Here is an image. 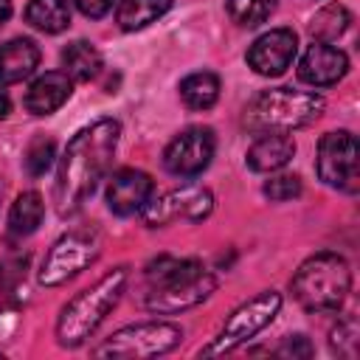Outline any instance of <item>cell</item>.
I'll list each match as a JSON object with an SVG mask.
<instances>
[{
  "label": "cell",
  "instance_id": "obj_1",
  "mask_svg": "<svg viewBox=\"0 0 360 360\" xmlns=\"http://www.w3.org/2000/svg\"><path fill=\"white\" fill-rule=\"evenodd\" d=\"M121 124L115 118H98L68 141L53 183V202L59 217H70L87 202V197L112 166Z\"/></svg>",
  "mask_w": 360,
  "mask_h": 360
},
{
  "label": "cell",
  "instance_id": "obj_2",
  "mask_svg": "<svg viewBox=\"0 0 360 360\" xmlns=\"http://www.w3.org/2000/svg\"><path fill=\"white\" fill-rule=\"evenodd\" d=\"M129 270L127 267H115L110 273H104L96 284H90L87 290L76 292L59 312L56 321V340L68 349L82 346L96 329L98 323L110 315V309H115V304L124 295Z\"/></svg>",
  "mask_w": 360,
  "mask_h": 360
},
{
  "label": "cell",
  "instance_id": "obj_3",
  "mask_svg": "<svg viewBox=\"0 0 360 360\" xmlns=\"http://www.w3.org/2000/svg\"><path fill=\"white\" fill-rule=\"evenodd\" d=\"M290 290L304 312L312 315L338 312L352 290V270L343 256L323 250L301 262V267L290 281Z\"/></svg>",
  "mask_w": 360,
  "mask_h": 360
},
{
  "label": "cell",
  "instance_id": "obj_4",
  "mask_svg": "<svg viewBox=\"0 0 360 360\" xmlns=\"http://www.w3.org/2000/svg\"><path fill=\"white\" fill-rule=\"evenodd\" d=\"M326 101L321 93L312 90H292V87H273L256 93L245 107V127L256 135L264 132H290L298 127L312 124L323 112Z\"/></svg>",
  "mask_w": 360,
  "mask_h": 360
},
{
  "label": "cell",
  "instance_id": "obj_5",
  "mask_svg": "<svg viewBox=\"0 0 360 360\" xmlns=\"http://www.w3.org/2000/svg\"><path fill=\"white\" fill-rule=\"evenodd\" d=\"M183 340V329L169 321H141L112 332L101 346L93 349L96 357L115 360H149L177 349Z\"/></svg>",
  "mask_w": 360,
  "mask_h": 360
},
{
  "label": "cell",
  "instance_id": "obj_6",
  "mask_svg": "<svg viewBox=\"0 0 360 360\" xmlns=\"http://www.w3.org/2000/svg\"><path fill=\"white\" fill-rule=\"evenodd\" d=\"M281 309V295L276 290H264L259 295H253L250 301L239 304L225 323L219 326V332L211 338L208 346L200 349L202 357H217V354H228L233 349H239L242 343H248L253 335H259L264 326L273 323V318Z\"/></svg>",
  "mask_w": 360,
  "mask_h": 360
},
{
  "label": "cell",
  "instance_id": "obj_7",
  "mask_svg": "<svg viewBox=\"0 0 360 360\" xmlns=\"http://www.w3.org/2000/svg\"><path fill=\"white\" fill-rule=\"evenodd\" d=\"M101 253V233L96 228H76L62 233L39 264V284L59 287L76 278L87 264H93Z\"/></svg>",
  "mask_w": 360,
  "mask_h": 360
},
{
  "label": "cell",
  "instance_id": "obj_8",
  "mask_svg": "<svg viewBox=\"0 0 360 360\" xmlns=\"http://www.w3.org/2000/svg\"><path fill=\"white\" fill-rule=\"evenodd\" d=\"M318 177L346 194H357L360 188V169H357V138L349 129L326 132L318 141V158H315Z\"/></svg>",
  "mask_w": 360,
  "mask_h": 360
},
{
  "label": "cell",
  "instance_id": "obj_9",
  "mask_svg": "<svg viewBox=\"0 0 360 360\" xmlns=\"http://www.w3.org/2000/svg\"><path fill=\"white\" fill-rule=\"evenodd\" d=\"M214 211V197L208 188L202 186H180L172 188L160 197H149V202L141 208V219L146 228H163L169 222L177 219H188V222H202L208 214Z\"/></svg>",
  "mask_w": 360,
  "mask_h": 360
},
{
  "label": "cell",
  "instance_id": "obj_10",
  "mask_svg": "<svg viewBox=\"0 0 360 360\" xmlns=\"http://www.w3.org/2000/svg\"><path fill=\"white\" fill-rule=\"evenodd\" d=\"M214 290H217V278H214V273H208L202 267V270H197L186 278L149 287V292L143 298V307L149 312H158V315H177V312L200 307Z\"/></svg>",
  "mask_w": 360,
  "mask_h": 360
},
{
  "label": "cell",
  "instance_id": "obj_11",
  "mask_svg": "<svg viewBox=\"0 0 360 360\" xmlns=\"http://www.w3.org/2000/svg\"><path fill=\"white\" fill-rule=\"evenodd\" d=\"M214 149L217 138L208 127H188L163 149V166L174 177H197L202 169H208Z\"/></svg>",
  "mask_w": 360,
  "mask_h": 360
},
{
  "label": "cell",
  "instance_id": "obj_12",
  "mask_svg": "<svg viewBox=\"0 0 360 360\" xmlns=\"http://www.w3.org/2000/svg\"><path fill=\"white\" fill-rule=\"evenodd\" d=\"M298 51V37L292 28H270L253 39L248 48V65L259 76H281Z\"/></svg>",
  "mask_w": 360,
  "mask_h": 360
},
{
  "label": "cell",
  "instance_id": "obj_13",
  "mask_svg": "<svg viewBox=\"0 0 360 360\" xmlns=\"http://www.w3.org/2000/svg\"><path fill=\"white\" fill-rule=\"evenodd\" d=\"M346 73H349V56L329 42H312L298 62V79L312 87H329L340 82Z\"/></svg>",
  "mask_w": 360,
  "mask_h": 360
},
{
  "label": "cell",
  "instance_id": "obj_14",
  "mask_svg": "<svg viewBox=\"0 0 360 360\" xmlns=\"http://www.w3.org/2000/svg\"><path fill=\"white\" fill-rule=\"evenodd\" d=\"M155 191V183L141 169H118L107 183V205L118 217L141 211Z\"/></svg>",
  "mask_w": 360,
  "mask_h": 360
},
{
  "label": "cell",
  "instance_id": "obj_15",
  "mask_svg": "<svg viewBox=\"0 0 360 360\" xmlns=\"http://www.w3.org/2000/svg\"><path fill=\"white\" fill-rule=\"evenodd\" d=\"M70 93H73V79L65 70H48L31 82L22 104L31 115H51L70 98Z\"/></svg>",
  "mask_w": 360,
  "mask_h": 360
},
{
  "label": "cell",
  "instance_id": "obj_16",
  "mask_svg": "<svg viewBox=\"0 0 360 360\" xmlns=\"http://www.w3.org/2000/svg\"><path fill=\"white\" fill-rule=\"evenodd\" d=\"M295 155V143L290 135L284 132H264L259 135L250 149H248V166L253 172H262V174H270V172H278L284 169Z\"/></svg>",
  "mask_w": 360,
  "mask_h": 360
},
{
  "label": "cell",
  "instance_id": "obj_17",
  "mask_svg": "<svg viewBox=\"0 0 360 360\" xmlns=\"http://www.w3.org/2000/svg\"><path fill=\"white\" fill-rule=\"evenodd\" d=\"M39 65V48L28 37H14L0 45V82L14 84L28 79Z\"/></svg>",
  "mask_w": 360,
  "mask_h": 360
},
{
  "label": "cell",
  "instance_id": "obj_18",
  "mask_svg": "<svg viewBox=\"0 0 360 360\" xmlns=\"http://www.w3.org/2000/svg\"><path fill=\"white\" fill-rule=\"evenodd\" d=\"M172 8V0H118L115 22L124 31H141Z\"/></svg>",
  "mask_w": 360,
  "mask_h": 360
},
{
  "label": "cell",
  "instance_id": "obj_19",
  "mask_svg": "<svg viewBox=\"0 0 360 360\" xmlns=\"http://www.w3.org/2000/svg\"><path fill=\"white\" fill-rule=\"evenodd\" d=\"M62 68L73 82H90L101 70V53L90 42L76 39L62 51Z\"/></svg>",
  "mask_w": 360,
  "mask_h": 360
},
{
  "label": "cell",
  "instance_id": "obj_20",
  "mask_svg": "<svg viewBox=\"0 0 360 360\" xmlns=\"http://www.w3.org/2000/svg\"><path fill=\"white\" fill-rule=\"evenodd\" d=\"M180 98L188 110H208L219 98V79L211 70H197L180 82Z\"/></svg>",
  "mask_w": 360,
  "mask_h": 360
},
{
  "label": "cell",
  "instance_id": "obj_21",
  "mask_svg": "<svg viewBox=\"0 0 360 360\" xmlns=\"http://www.w3.org/2000/svg\"><path fill=\"white\" fill-rule=\"evenodd\" d=\"M45 217V202L37 191H22L14 202H11V211H8V231L14 236H28L39 228Z\"/></svg>",
  "mask_w": 360,
  "mask_h": 360
},
{
  "label": "cell",
  "instance_id": "obj_22",
  "mask_svg": "<svg viewBox=\"0 0 360 360\" xmlns=\"http://www.w3.org/2000/svg\"><path fill=\"white\" fill-rule=\"evenodd\" d=\"M25 20L45 34H59L70 25V8L65 0H31L25 8Z\"/></svg>",
  "mask_w": 360,
  "mask_h": 360
},
{
  "label": "cell",
  "instance_id": "obj_23",
  "mask_svg": "<svg viewBox=\"0 0 360 360\" xmlns=\"http://www.w3.org/2000/svg\"><path fill=\"white\" fill-rule=\"evenodd\" d=\"M202 270V262L197 259H177V256H158L146 264L143 276L149 281V287L155 284H169V281H177V278H186L191 273Z\"/></svg>",
  "mask_w": 360,
  "mask_h": 360
},
{
  "label": "cell",
  "instance_id": "obj_24",
  "mask_svg": "<svg viewBox=\"0 0 360 360\" xmlns=\"http://www.w3.org/2000/svg\"><path fill=\"white\" fill-rule=\"evenodd\" d=\"M349 22H352V14L346 11V6L329 3V6H323V8L312 17L309 34H312L318 42H335V39L349 28Z\"/></svg>",
  "mask_w": 360,
  "mask_h": 360
},
{
  "label": "cell",
  "instance_id": "obj_25",
  "mask_svg": "<svg viewBox=\"0 0 360 360\" xmlns=\"http://www.w3.org/2000/svg\"><path fill=\"white\" fill-rule=\"evenodd\" d=\"M357 346H360V326H357V318L354 315H343L332 332H329V349L338 354V357H346V360H354L357 357Z\"/></svg>",
  "mask_w": 360,
  "mask_h": 360
},
{
  "label": "cell",
  "instance_id": "obj_26",
  "mask_svg": "<svg viewBox=\"0 0 360 360\" xmlns=\"http://www.w3.org/2000/svg\"><path fill=\"white\" fill-rule=\"evenodd\" d=\"M278 0H228V14L233 22L245 25V28H253L259 22H264L273 8H276Z\"/></svg>",
  "mask_w": 360,
  "mask_h": 360
},
{
  "label": "cell",
  "instance_id": "obj_27",
  "mask_svg": "<svg viewBox=\"0 0 360 360\" xmlns=\"http://www.w3.org/2000/svg\"><path fill=\"white\" fill-rule=\"evenodd\" d=\"M53 158H56V146H53V141H51V138H34V141L25 146V158H22V163H25L28 174L39 177V174H45V172L51 169Z\"/></svg>",
  "mask_w": 360,
  "mask_h": 360
},
{
  "label": "cell",
  "instance_id": "obj_28",
  "mask_svg": "<svg viewBox=\"0 0 360 360\" xmlns=\"http://www.w3.org/2000/svg\"><path fill=\"white\" fill-rule=\"evenodd\" d=\"M264 197L273 200V202H287L292 197L301 194V177L298 174H278V177H270L264 183Z\"/></svg>",
  "mask_w": 360,
  "mask_h": 360
},
{
  "label": "cell",
  "instance_id": "obj_29",
  "mask_svg": "<svg viewBox=\"0 0 360 360\" xmlns=\"http://www.w3.org/2000/svg\"><path fill=\"white\" fill-rule=\"evenodd\" d=\"M25 267H28V256H20V253H14L6 262H0V281H3V287L14 290L25 278Z\"/></svg>",
  "mask_w": 360,
  "mask_h": 360
},
{
  "label": "cell",
  "instance_id": "obj_30",
  "mask_svg": "<svg viewBox=\"0 0 360 360\" xmlns=\"http://www.w3.org/2000/svg\"><path fill=\"white\" fill-rule=\"evenodd\" d=\"M312 343L304 338V335H292V338H287L278 349H276V354H281V357H312Z\"/></svg>",
  "mask_w": 360,
  "mask_h": 360
},
{
  "label": "cell",
  "instance_id": "obj_31",
  "mask_svg": "<svg viewBox=\"0 0 360 360\" xmlns=\"http://www.w3.org/2000/svg\"><path fill=\"white\" fill-rule=\"evenodd\" d=\"M112 6H115V0H76V8H79L84 17H93V20L104 17Z\"/></svg>",
  "mask_w": 360,
  "mask_h": 360
},
{
  "label": "cell",
  "instance_id": "obj_32",
  "mask_svg": "<svg viewBox=\"0 0 360 360\" xmlns=\"http://www.w3.org/2000/svg\"><path fill=\"white\" fill-rule=\"evenodd\" d=\"M11 112V101H8V93L3 90V84H0V118H6Z\"/></svg>",
  "mask_w": 360,
  "mask_h": 360
},
{
  "label": "cell",
  "instance_id": "obj_33",
  "mask_svg": "<svg viewBox=\"0 0 360 360\" xmlns=\"http://www.w3.org/2000/svg\"><path fill=\"white\" fill-rule=\"evenodd\" d=\"M11 17V0H0V25Z\"/></svg>",
  "mask_w": 360,
  "mask_h": 360
},
{
  "label": "cell",
  "instance_id": "obj_34",
  "mask_svg": "<svg viewBox=\"0 0 360 360\" xmlns=\"http://www.w3.org/2000/svg\"><path fill=\"white\" fill-rule=\"evenodd\" d=\"M0 197H3V183H0Z\"/></svg>",
  "mask_w": 360,
  "mask_h": 360
}]
</instances>
